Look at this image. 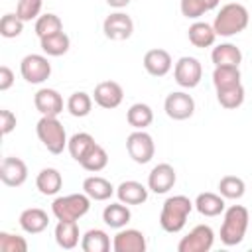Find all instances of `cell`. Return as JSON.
Segmentation results:
<instances>
[{"label":"cell","instance_id":"6da1fadb","mask_svg":"<svg viewBox=\"0 0 252 252\" xmlns=\"http://www.w3.org/2000/svg\"><path fill=\"white\" fill-rule=\"evenodd\" d=\"M248 22H250V14H248L246 6L238 4V2H230L219 10V14L213 22V28H215L217 35L232 37V35L244 32L248 28Z\"/></svg>","mask_w":252,"mask_h":252},{"label":"cell","instance_id":"7a4b0ae2","mask_svg":"<svg viewBox=\"0 0 252 252\" xmlns=\"http://www.w3.org/2000/svg\"><path fill=\"white\" fill-rule=\"evenodd\" d=\"M195 203L185 197V195H173V197H167L163 201V207H161V215H159V224L165 232H179L183 230L185 222H187V217L189 213L193 211Z\"/></svg>","mask_w":252,"mask_h":252},{"label":"cell","instance_id":"3957f363","mask_svg":"<svg viewBox=\"0 0 252 252\" xmlns=\"http://www.w3.org/2000/svg\"><path fill=\"white\" fill-rule=\"evenodd\" d=\"M250 213L242 205H230L224 209V219L220 226V242L224 246H236L244 240L246 228H248Z\"/></svg>","mask_w":252,"mask_h":252},{"label":"cell","instance_id":"277c9868","mask_svg":"<svg viewBox=\"0 0 252 252\" xmlns=\"http://www.w3.org/2000/svg\"><path fill=\"white\" fill-rule=\"evenodd\" d=\"M35 134L39 138V142L47 148V152L51 154H61L67 148V134L63 124L57 120V116H41L37 126H35Z\"/></svg>","mask_w":252,"mask_h":252},{"label":"cell","instance_id":"5b68a950","mask_svg":"<svg viewBox=\"0 0 252 252\" xmlns=\"http://www.w3.org/2000/svg\"><path fill=\"white\" fill-rule=\"evenodd\" d=\"M91 197L83 193H71L65 197H57L51 203V213L55 215L57 220H79L85 217L91 209Z\"/></svg>","mask_w":252,"mask_h":252},{"label":"cell","instance_id":"8992f818","mask_svg":"<svg viewBox=\"0 0 252 252\" xmlns=\"http://www.w3.org/2000/svg\"><path fill=\"white\" fill-rule=\"evenodd\" d=\"M126 152H128V156H130L136 163L144 165V163L152 161V158H154V154H156L154 138H152L148 132H144V130H134V132L126 138Z\"/></svg>","mask_w":252,"mask_h":252},{"label":"cell","instance_id":"52a82bcc","mask_svg":"<svg viewBox=\"0 0 252 252\" xmlns=\"http://www.w3.org/2000/svg\"><path fill=\"white\" fill-rule=\"evenodd\" d=\"M173 79L183 89H195L203 79V65L199 63V59L183 55L173 67Z\"/></svg>","mask_w":252,"mask_h":252},{"label":"cell","instance_id":"ba28073f","mask_svg":"<svg viewBox=\"0 0 252 252\" xmlns=\"http://www.w3.org/2000/svg\"><path fill=\"white\" fill-rule=\"evenodd\" d=\"M215 244V232L209 224H197L177 244L179 252H209Z\"/></svg>","mask_w":252,"mask_h":252},{"label":"cell","instance_id":"9c48e42d","mask_svg":"<svg viewBox=\"0 0 252 252\" xmlns=\"http://www.w3.org/2000/svg\"><path fill=\"white\" fill-rule=\"evenodd\" d=\"M20 73L22 77L32 83V85H41L43 81L49 79L51 75V63L47 61L45 55L39 53H30L20 61Z\"/></svg>","mask_w":252,"mask_h":252},{"label":"cell","instance_id":"30bf717a","mask_svg":"<svg viewBox=\"0 0 252 252\" xmlns=\"http://www.w3.org/2000/svg\"><path fill=\"white\" fill-rule=\"evenodd\" d=\"M163 110L171 120H187L195 112V100L191 94H187L183 91H175L165 96Z\"/></svg>","mask_w":252,"mask_h":252},{"label":"cell","instance_id":"8fae6325","mask_svg":"<svg viewBox=\"0 0 252 252\" xmlns=\"http://www.w3.org/2000/svg\"><path fill=\"white\" fill-rule=\"evenodd\" d=\"M102 32L112 41H124L134 33V22L124 12H112L102 22Z\"/></svg>","mask_w":252,"mask_h":252},{"label":"cell","instance_id":"7c38bea8","mask_svg":"<svg viewBox=\"0 0 252 252\" xmlns=\"http://www.w3.org/2000/svg\"><path fill=\"white\" fill-rule=\"evenodd\" d=\"M0 179L8 187H20L28 179V165L16 156H8L0 163Z\"/></svg>","mask_w":252,"mask_h":252},{"label":"cell","instance_id":"4fadbf2b","mask_svg":"<svg viewBox=\"0 0 252 252\" xmlns=\"http://www.w3.org/2000/svg\"><path fill=\"white\" fill-rule=\"evenodd\" d=\"M175 181H177V173H175L173 165H169V163H158L150 171V175H148V189L154 191L156 195H163L169 189H173Z\"/></svg>","mask_w":252,"mask_h":252},{"label":"cell","instance_id":"5bb4252c","mask_svg":"<svg viewBox=\"0 0 252 252\" xmlns=\"http://www.w3.org/2000/svg\"><path fill=\"white\" fill-rule=\"evenodd\" d=\"M122 98H124V91L116 81H102L94 87V93H93V100L106 110L120 106Z\"/></svg>","mask_w":252,"mask_h":252},{"label":"cell","instance_id":"9a60e30c","mask_svg":"<svg viewBox=\"0 0 252 252\" xmlns=\"http://www.w3.org/2000/svg\"><path fill=\"white\" fill-rule=\"evenodd\" d=\"M114 252H146V236L136 228H120L112 240Z\"/></svg>","mask_w":252,"mask_h":252},{"label":"cell","instance_id":"2e32d148","mask_svg":"<svg viewBox=\"0 0 252 252\" xmlns=\"http://www.w3.org/2000/svg\"><path fill=\"white\" fill-rule=\"evenodd\" d=\"M33 104L41 116H59L63 112V96L55 89H39L33 94Z\"/></svg>","mask_w":252,"mask_h":252},{"label":"cell","instance_id":"e0dca14e","mask_svg":"<svg viewBox=\"0 0 252 252\" xmlns=\"http://www.w3.org/2000/svg\"><path fill=\"white\" fill-rule=\"evenodd\" d=\"M173 67V61H171V55L165 51V49H150L146 51L144 55V69L152 75V77H165Z\"/></svg>","mask_w":252,"mask_h":252},{"label":"cell","instance_id":"ac0fdd59","mask_svg":"<svg viewBox=\"0 0 252 252\" xmlns=\"http://www.w3.org/2000/svg\"><path fill=\"white\" fill-rule=\"evenodd\" d=\"M148 191L150 189L146 185H142L140 181L128 179L116 187V197H118V201H122L126 205H142L148 199Z\"/></svg>","mask_w":252,"mask_h":252},{"label":"cell","instance_id":"d6986e66","mask_svg":"<svg viewBox=\"0 0 252 252\" xmlns=\"http://www.w3.org/2000/svg\"><path fill=\"white\" fill-rule=\"evenodd\" d=\"M47 224H49V217H47V213H45L43 209H39V207L26 209V211H22V215H20V226H22V230L28 232V234H39V232H43V230L47 228Z\"/></svg>","mask_w":252,"mask_h":252},{"label":"cell","instance_id":"ffe728a7","mask_svg":"<svg viewBox=\"0 0 252 252\" xmlns=\"http://www.w3.org/2000/svg\"><path fill=\"white\" fill-rule=\"evenodd\" d=\"M35 187L41 195H57L63 187V175L55 167H43L35 177Z\"/></svg>","mask_w":252,"mask_h":252},{"label":"cell","instance_id":"44dd1931","mask_svg":"<svg viewBox=\"0 0 252 252\" xmlns=\"http://www.w3.org/2000/svg\"><path fill=\"white\" fill-rule=\"evenodd\" d=\"M187 37L191 41V45L203 49V47H211L217 39V32L211 24L207 22H193L187 30Z\"/></svg>","mask_w":252,"mask_h":252},{"label":"cell","instance_id":"7402d4cb","mask_svg":"<svg viewBox=\"0 0 252 252\" xmlns=\"http://www.w3.org/2000/svg\"><path fill=\"white\" fill-rule=\"evenodd\" d=\"M83 191L93 199V201H106L114 195V187L108 179L100 177V175H91L83 181Z\"/></svg>","mask_w":252,"mask_h":252},{"label":"cell","instance_id":"603a6c76","mask_svg":"<svg viewBox=\"0 0 252 252\" xmlns=\"http://www.w3.org/2000/svg\"><path fill=\"white\" fill-rule=\"evenodd\" d=\"M55 242L63 250H71L79 244V224L77 220H57L55 224Z\"/></svg>","mask_w":252,"mask_h":252},{"label":"cell","instance_id":"cb8c5ba5","mask_svg":"<svg viewBox=\"0 0 252 252\" xmlns=\"http://www.w3.org/2000/svg\"><path fill=\"white\" fill-rule=\"evenodd\" d=\"M195 209L203 215V217H219L220 213H224V197L219 193H199L195 199Z\"/></svg>","mask_w":252,"mask_h":252},{"label":"cell","instance_id":"d4e9b609","mask_svg":"<svg viewBox=\"0 0 252 252\" xmlns=\"http://www.w3.org/2000/svg\"><path fill=\"white\" fill-rule=\"evenodd\" d=\"M130 219H132V213H130V209H128V205L126 203H110V205H106L104 207V211H102V220L110 226V228H124L128 222H130Z\"/></svg>","mask_w":252,"mask_h":252},{"label":"cell","instance_id":"484cf974","mask_svg":"<svg viewBox=\"0 0 252 252\" xmlns=\"http://www.w3.org/2000/svg\"><path fill=\"white\" fill-rule=\"evenodd\" d=\"M211 59H213L215 67H224V65L238 67L242 61V51L234 43H220V45L213 47Z\"/></svg>","mask_w":252,"mask_h":252},{"label":"cell","instance_id":"4316f807","mask_svg":"<svg viewBox=\"0 0 252 252\" xmlns=\"http://www.w3.org/2000/svg\"><path fill=\"white\" fill-rule=\"evenodd\" d=\"M39 45L43 49L45 55L49 57H61L69 51L71 47V39L65 32H57V33H51V35H45L39 39Z\"/></svg>","mask_w":252,"mask_h":252},{"label":"cell","instance_id":"83f0119b","mask_svg":"<svg viewBox=\"0 0 252 252\" xmlns=\"http://www.w3.org/2000/svg\"><path fill=\"white\" fill-rule=\"evenodd\" d=\"M126 120L134 130H146L154 122V110L146 102H134L126 112Z\"/></svg>","mask_w":252,"mask_h":252},{"label":"cell","instance_id":"f1b7e54d","mask_svg":"<svg viewBox=\"0 0 252 252\" xmlns=\"http://www.w3.org/2000/svg\"><path fill=\"white\" fill-rule=\"evenodd\" d=\"M81 248L85 252H108L110 250V238L100 228H91L81 238Z\"/></svg>","mask_w":252,"mask_h":252},{"label":"cell","instance_id":"f546056e","mask_svg":"<svg viewBox=\"0 0 252 252\" xmlns=\"http://www.w3.org/2000/svg\"><path fill=\"white\" fill-rule=\"evenodd\" d=\"M94 144H96V142H94V138H93L89 132H77V134H73V136L69 138L67 150H69V154H71V158H73L75 161H81V159L91 152V148H93Z\"/></svg>","mask_w":252,"mask_h":252},{"label":"cell","instance_id":"4dcf8cb0","mask_svg":"<svg viewBox=\"0 0 252 252\" xmlns=\"http://www.w3.org/2000/svg\"><path fill=\"white\" fill-rule=\"evenodd\" d=\"M91 108H93V96L89 93H85V91H77V93H73L67 98V110L75 118L89 116L91 114Z\"/></svg>","mask_w":252,"mask_h":252},{"label":"cell","instance_id":"1f68e13d","mask_svg":"<svg viewBox=\"0 0 252 252\" xmlns=\"http://www.w3.org/2000/svg\"><path fill=\"white\" fill-rule=\"evenodd\" d=\"M79 163H81L83 169H87V171H91V173H96V171H102V169L108 165V154H106V150H104L102 146L94 144V146L91 148V152H89Z\"/></svg>","mask_w":252,"mask_h":252},{"label":"cell","instance_id":"d6a6232c","mask_svg":"<svg viewBox=\"0 0 252 252\" xmlns=\"http://www.w3.org/2000/svg\"><path fill=\"white\" fill-rule=\"evenodd\" d=\"M213 85H215L217 91L219 89L240 85V69L238 67H232V65L215 67V71H213Z\"/></svg>","mask_w":252,"mask_h":252},{"label":"cell","instance_id":"836d02e7","mask_svg":"<svg viewBox=\"0 0 252 252\" xmlns=\"http://www.w3.org/2000/svg\"><path fill=\"white\" fill-rule=\"evenodd\" d=\"M217 100L222 108H238L242 102H244V87L242 83L240 85H234V87H226V89H219L217 91Z\"/></svg>","mask_w":252,"mask_h":252},{"label":"cell","instance_id":"e575fe53","mask_svg":"<svg viewBox=\"0 0 252 252\" xmlns=\"http://www.w3.org/2000/svg\"><path fill=\"white\" fill-rule=\"evenodd\" d=\"M57 32H63V22L57 14H41L37 20H35V35L41 39L45 35H51V33H57Z\"/></svg>","mask_w":252,"mask_h":252},{"label":"cell","instance_id":"d590c367","mask_svg":"<svg viewBox=\"0 0 252 252\" xmlns=\"http://www.w3.org/2000/svg\"><path fill=\"white\" fill-rule=\"evenodd\" d=\"M246 191V183L244 179L236 177V175H224L219 181V193L224 199H240Z\"/></svg>","mask_w":252,"mask_h":252},{"label":"cell","instance_id":"8d00e7d4","mask_svg":"<svg viewBox=\"0 0 252 252\" xmlns=\"http://www.w3.org/2000/svg\"><path fill=\"white\" fill-rule=\"evenodd\" d=\"M24 24L18 14H4L2 20H0V33L6 37V39H12V37H18L22 32H24Z\"/></svg>","mask_w":252,"mask_h":252},{"label":"cell","instance_id":"74e56055","mask_svg":"<svg viewBox=\"0 0 252 252\" xmlns=\"http://www.w3.org/2000/svg\"><path fill=\"white\" fill-rule=\"evenodd\" d=\"M41 12V0H18L16 14L22 22H32L37 20Z\"/></svg>","mask_w":252,"mask_h":252},{"label":"cell","instance_id":"f35d334b","mask_svg":"<svg viewBox=\"0 0 252 252\" xmlns=\"http://www.w3.org/2000/svg\"><path fill=\"white\" fill-rule=\"evenodd\" d=\"M28 242L24 236L12 232H0V252H26Z\"/></svg>","mask_w":252,"mask_h":252},{"label":"cell","instance_id":"ab89813d","mask_svg":"<svg viewBox=\"0 0 252 252\" xmlns=\"http://www.w3.org/2000/svg\"><path fill=\"white\" fill-rule=\"evenodd\" d=\"M179 8H181V14H183L187 20H197V18H201L205 12H209L201 0H181V2H179Z\"/></svg>","mask_w":252,"mask_h":252},{"label":"cell","instance_id":"60d3db41","mask_svg":"<svg viewBox=\"0 0 252 252\" xmlns=\"http://www.w3.org/2000/svg\"><path fill=\"white\" fill-rule=\"evenodd\" d=\"M16 114L12 112V110H8V108H2L0 110V132L4 134V136H8L14 128H16Z\"/></svg>","mask_w":252,"mask_h":252},{"label":"cell","instance_id":"b9f144b4","mask_svg":"<svg viewBox=\"0 0 252 252\" xmlns=\"http://www.w3.org/2000/svg\"><path fill=\"white\" fill-rule=\"evenodd\" d=\"M14 85V71L8 65L0 67V91H8Z\"/></svg>","mask_w":252,"mask_h":252},{"label":"cell","instance_id":"7bdbcfd3","mask_svg":"<svg viewBox=\"0 0 252 252\" xmlns=\"http://www.w3.org/2000/svg\"><path fill=\"white\" fill-rule=\"evenodd\" d=\"M130 2H132V0H106V4H108L110 8H118V10H120V8H126Z\"/></svg>","mask_w":252,"mask_h":252},{"label":"cell","instance_id":"ee69618b","mask_svg":"<svg viewBox=\"0 0 252 252\" xmlns=\"http://www.w3.org/2000/svg\"><path fill=\"white\" fill-rule=\"evenodd\" d=\"M201 2H203V4H205V8L211 12V10H215V8L219 6V2H220V0H201Z\"/></svg>","mask_w":252,"mask_h":252}]
</instances>
